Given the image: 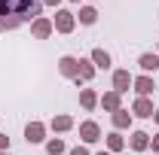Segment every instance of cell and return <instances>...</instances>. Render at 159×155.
<instances>
[{
	"instance_id": "obj_1",
	"label": "cell",
	"mask_w": 159,
	"mask_h": 155,
	"mask_svg": "<svg viewBox=\"0 0 159 155\" xmlns=\"http://www.w3.org/2000/svg\"><path fill=\"white\" fill-rule=\"evenodd\" d=\"M37 0H0V19H28Z\"/></svg>"
},
{
	"instance_id": "obj_2",
	"label": "cell",
	"mask_w": 159,
	"mask_h": 155,
	"mask_svg": "<svg viewBox=\"0 0 159 155\" xmlns=\"http://www.w3.org/2000/svg\"><path fill=\"white\" fill-rule=\"evenodd\" d=\"M52 24H55L58 34H74V27H77V15H74L70 9H55Z\"/></svg>"
},
{
	"instance_id": "obj_3",
	"label": "cell",
	"mask_w": 159,
	"mask_h": 155,
	"mask_svg": "<svg viewBox=\"0 0 159 155\" xmlns=\"http://www.w3.org/2000/svg\"><path fill=\"white\" fill-rule=\"evenodd\" d=\"M52 34H55V24H52L49 15H40V19L31 21V37L34 40H49Z\"/></svg>"
},
{
	"instance_id": "obj_4",
	"label": "cell",
	"mask_w": 159,
	"mask_h": 155,
	"mask_svg": "<svg viewBox=\"0 0 159 155\" xmlns=\"http://www.w3.org/2000/svg\"><path fill=\"white\" fill-rule=\"evenodd\" d=\"M58 73L64 79H77L80 76V58H74V55H61V58H58Z\"/></svg>"
},
{
	"instance_id": "obj_5",
	"label": "cell",
	"mask_w": 159,
	"mask_h": 155,
	"mask_svg": "<svg viewBox=\"0 0 159 155\" xmlns=\"http://www.w3.org/2000/svg\"><path fill=\"white\" fill-rule=\"evenodd\" d=\"M25 140H28L31 146L46 143V125H43V122H28V125H25Z\"/></svg>"
},
{
	"instance_id": "obj_6",
	"label": "cell",
	"mask_w": 159,
	"mask_h": 155,
	"mask_svg": "<svg viewBox=\"0 0 159 155\" xmlns=\"http://www.w3.org/2000/svg\"><path fill=\"white\" fill-rule=\"evenodd\" d=\"M80 140L83 143H98L101 140V125L92 122V119L89 122H80Z\"/></svg>"
},
{
	"instance_id": "obj_7",
	"label": "cell",
	"mask_w": 159,
	"mask_h": 155,
	"mask_svg": "<svg viewBox=\"0 0 159 155\" xmlns=\"http://www.w3.org/2000/svg\"><path fill=\"white\" fill-rule=\"evenodd\" d=\"M153 113H156V107H153L150 97H138L132 103V116H138V119H153Z\"/></svg>"
},
{
	"instance_id": "obj_8",
	"label": "cell",
	"mask_w": 159,
	"mask_h": 155,
	"mask_svg": "<svg viewBox=\"0 0 159 155\" xmlns=\"http://www.w3.org/2000/svg\"><path fill=\"white\" fill-rule=\"evenodd\" d=\"M98 107H104L107 113H116V110H122V94L119 91H104L98 97Z\"/></svg>"
},
{
	"instance_id": "obj_9",
	"label": "cell",
	"mask_w": 159,
	"mask_h": 155,
	"mask_svg": "<svg viewBox=\"0 0 159 155\" xmlns=\"http://www.w3.org/2000/svg\"><path fill=\"white\" fill-rule=\"evenodd\" d=\"M132 88L138 91V97H150L153 91H156V82H153V76H135V82H132Z\"/></svg>"
},
{
	"instance_id": "obj_10",
	"label": "cell",
	"mask_w": 159,
	"mask_h": 155,
	"mask_svg": "<svg viewBox=\"0 0 159 155\" xmlns=\"http://www.w3.org/2000/svg\"><path fill=\"white\" fill-rule=\"evenodd\" d=\"M132 82H135V76H132L129 70H113V91L125 94V91L132 88Z\"/></svg>"
},
{
	"instance_id": "obj_11",
	"label": "cell",
	"mask_w": 159,
	"mask_h": 155,
	"mask_svg": "<svg viewBox=\"0 0 159 155\" xmlns=\"http://www.w3.org/2000/svg\"><path fill=\"white\" fill-rule=\"evenodd\" d=\"M129 146H132V152H147V149H150V134H147V131H132Z\"/></svg>"
},
{
	"instance_id": "obj_12",
	"label": "cell",
	"mask_w": 159,
	"mask_h": 155,
	"mask_svg": "<svg viewBox=\"0 0 159 155\" xmlns=\"http://www.w3.org/2000/svg\"><path fill=\"white\" fill-rule=\"evenodd\" d=\"M138 67L147 73V76L156 73V70H159V52H144V55L138 58Z\"/></svg>"
},
{
	"instance_id": "obj_13",
	"label": "cell",
	"mask_w": 159,
	"mask_h": 155,
	"mask_svg": "<svg viewBox=\"0 0 159 155\" xmlns=\"http://www.w3.org/2000/svg\"><path fill=\"white\" fill-rule=\"evenodd\" d=\"M92 64H95V70H110V64H113V58H110V52L107 49H92Z\"/></svg>"
},
{
	"instance_id": "obj_14",
	"label": "cell",
	"mask_w": 159,
	"mask_h": 155,
	"mask_svg": "<svg viewBox=\"0 0 159 155\" xmlns=\"http://www.w3.org/2000/svg\"><path fill=\"white\" fill-rule=\"evenodd\" d=\"M110 122H113V128H116V131H129V128H132V122H135V116H132L129 110H116V113L110 116Z\"/></svg>"
},
{
	"instance_id": "obj_15",
	"label": "cell",
	"mask_w": 159,
	"mask_h": 155,
	"mask_svg": "<svg viewBox=\"0 0 159 155\" xmlns=\"http://www.w3.org/2000/svg\"><path fill=\"white\" fill-rule=\"evenodd\" d=\"M89 79H95V64H92V58H80V76L74 79V82L83 85V82H89Z\"/></svg>"
},
{
	"instance_id": "obj_16",
	"label": "cell",
	"mask_w": 159,
	"mask_h": 155,
	"mask_svg": "<svg viewBox=\"0 0 159 155\" xmlns=\"http://www.w3.org/2000/svg\"><path fill=\"white\" fill-rule=\"evenodd\" d=\"M80 103H83V110H95L98 107V91L95 88H80Z\"/></svg>"
},
{
	"instance_id": "obj_17",
	"label": "cell",
	"mask_w": 159,
	"mask_h": 155,
	"mask_svg": "<svg viewBox=\"0 0 159 155\" xmlns=\"http://www.w3.org/2000/svg\"><path fill=\"white\" fill-rule=\"evenodd\" d=\"M74 15H77L80 24H86V27H89V24H95V21H98V9H95V6H80V12H74Z\"/></svg>"
},
{
	"instance_id": "obj_18",
	"label": "cell",
	"mask_w": 159,
	"mask_h": 155,
	"mask_svg": "<svg viewBox=\"0 0 159 155\" xmlns=\"http://www.w3.org/2000/svg\"><path fill=\"white\" fill-rule=\"evenodd\" d=\"M49 128H52V131H58V134H64V131H70V128H74V119L67 116V113H61V116H52Z\"/></svg>"
},
{
	"instance_id": "obj_19",
	"label": "cell",
	"mask_w": 159,
	"mask_h": 155,
	"mask_svg": "<svg viewBox=\"0 0 159 155\" xmlns=\"http://www.w3.org/2000/svg\"><path fill=\"white\" fill-rule=\"evenodd\" d=\"M122 149H125V137L119 134V131H110V134H107V152H122Z\"/></svg>"
},
{
	"instance_id": "obj_20",
	"label": "cell",
	"mask_w": 159,
	"mask_h": 155,
	"mask_svg": "<svg viewBox=\"0 0 159 155\" xmlns=\"http://www.w3.org/2000/svg\"><path fill=\"white\" fill-rule=\"evenodd\" d=\"M64 149H67V146H64V140H61V137H52V140H46V152H49V155H61Z\"/></svg>"
},
{
	"instance_id": "obj_21",
	"label": "cell",
	"mask_w": 159,
	"mask_h": 155,
	"mask_svg": "<svg viewBox=\"0 0 159 155\" xmlns=\"http://www.w3.org/2000/svg\"><path fill=\"white\" fill-rule=\"evenodd\" d=\"M3 21H6V31H16V27H19L25 19H3Z\"/></svg>"
},
{
	"instance_id": "obj_22",
	"label": "cell",
	"mask_w": 159,
	"mask_h": 155,
	"mask_svg": "<svg viewBox=\"0 0 159 155\" xmlns=\"http://www.w3.org/2000/svg\"><path fill=\"white\" fill-rule=\"evenodd\" d=\"M0 152H9V137L0 131Z\"/></svg>"
},
{
	"instance_id": "obj_23",
	"label": "cell",
	"mask_w": 159,
	"mask_h": 155,
	"mask_svg": "<svg viewBox=\"0 0 159 155\" xmlns=\"http://www.w3.org/2000/svg\"><path fill=\"white\" fill-rule=\"evenodd\" d=\"M67 155H89V149H86V146H74Z\"/></svg>"
},
{
	"instance_id": "obj_24",
	"label": "cell",
	"mask_w": 159,
	"mask_h": 155,
	"mask_svg": "<svg viewBox=\"0 0 159 155\" xmlns=\"http://www.w3.org/2000/svg\"><path fill=\"white\" fill-rule=\"evenodd\" d=\"M43 6H49V9H58V6H61V0H43Z\"/></svg>"
},
{
	"instance_id": "obj_25",
	"label": "cell",
	"mask_w": 159,
	"mask_h": 155,
	"mask_svg": "<svg viewBox=\"0 0 159 155\" xmlns=\"http://www.w3.org/2000/svg\"><path fill=\"white\" fill-rule=\"evenodd\" d=\"M150 146H153V152L159 155V134H156V137H150Z\"/></svg>"
},
{
	"instance_id": "obj_26",
	"label": "cell",
	"mask_w": 159,
	"mask_h": 155,
	"mask_svg": "<svg viewBox=\"0 0 159 155\" xmlns=\"http://www.w3.org/2000/svg\"><path fill=\"white\" fill-rule=\"evenodd\" d=\"M153 122H156V125H159V107H156V113H153Z\"/></svg>"
},
{
	"instance_id": "obj_27",
	"label": "cell",
	"mask_w": 159,
	"mask_h": 155,
	"mask_svg": "<svg viewBox=\"0 0 159 155\" xmlns=\"http://www.w3.org/2000/svg\"><path fill=\"white\" fill-rule=\"evenodd\" d=\"M95 155H113V152H107V149H101V152H95Z\"/></svg>"
},
{
	"instance_id": "obj_28",
	"label": "cell",
	"mask_w": 159,
	"mask_h": 155,
	"mask_svg": "<svg viewBox=\"0 0 159 155\" xmlns=\"http://www.w3.org/2000/svg\"><path fill=\"white\" fill-rule=\"evenodd\" d=\"M0 31H6V21H3V19H0Z\"/></svg>"
},
{
	"instance_id": "obj_29",
	"label": "cell",
	"mask_w": 159,
	"mask_h": 155,
	"mask_svg": "<svg viewBox=\"0 0 159 155\" xmlns=\"http://www.w3.org/2000/svg\"><path fill=\"white\" fill-rule=\"evenodd\" d=\"M70 3H80V0H70Z\"/></svg>"
},
{
	"instance_id": "obj_30",
	"label": "cell",
	"mask_w": 159,
	"mask_h": 155,
	"mask_svg": "<svg viewBox=\"0 0 159 155\" xmlns=\"http://www.w3.org/2000/svg\"><path fill=\"white\" fill-rule=\"evenodd\" d=\"M0 155H9V152H0Z\"/></svg>"
}]
</instances>
